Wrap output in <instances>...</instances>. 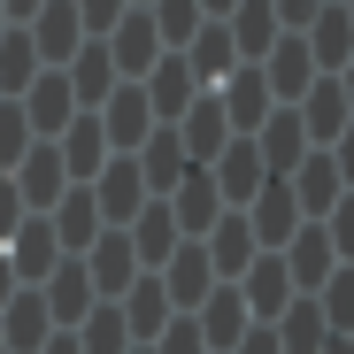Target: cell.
<instances>
[{"label":"cell","instance_id":"22","mask_svg":"<svg viewBox=\"0 0 354 354\" xmlns=\"http://www.w3.org/2000/svg\"><path fill=\"white\" fill-rule=\"evenodd\" d=\"M292 115H301V131H308V147H331L346 124H354V108H346V93H339V77H316L301 100H292Z\"/></svg>","mask_w":354,"mask_h":354},{"label":"cell","instance_id":"50","mask_svg":"<svg viewBox=\"0 0 354 354\" xmlns=\"http://www.w3.org/2000/svg\"><path fill=\"white\" fill-rule=\"evenodd\" d=\"M8 292H16V270H8V254H0V308H8Z\"/></svg>","mask_w":354,"mask_h":354},{"label":"cell","instance_id":"4","mask_svg":"<svg viewBox=\"0 0 354 354\" xmlns=\"http://www.w3.org/2000/svg\"><path fill=\"white\" fill-rule=\"evenodd\" d=\"M77 262H85L93 301H124V292H131V277H139V254H131V239H124V231H100V239H93Z\"/></svg>","mask_w":354,"mask_h":354},{"label":"cell","instance_id":"36","mask_svg":"<svg viewBox=\"0 0 354 354\" xmlns=\"http://www.w3.org/2000/svg\"><path fill=\"white\" fill-rule=\"evenodd\" d=\"M46 62H39V54H31V39H24V24H8V31H0V100H16L31 77H39Z\"/></svg>","mask_w":354,"mask_h":354},{"label":"cell","instance_id":"31","mask_svg":"<svg viewBox=\"0 0 354 354\" xmlns=\"http://www.w3.org/2000/svg\"><path fill=\"white\" fill-rule=\"evenodd\" d=\"M115 308H124V331H131V346H154V339H162V324L177 316V308L162 301L154 270H139V277H131V292H124V301H115Z\"/></svg>","mask_w":354,"mask_h":354},{"label":"cell","instance_id":"56","mask_svg":"<svg viewBox=\"0 0 354 354\" xmlns=\"http://www.w3.org/2000/svg\"><path fill=\"white\" fill-rule=\"evenodd\" d=\"M346 346H354V331H346Z\"/></svg>","mask_w":354,"mask_h":354},{"label":"cell","instance_id":"34","mask_svg":"<svg viewBox=\"0 0 354 354\" xmlns=\"http://www.w3.org/2000/svg\"><path fill=\"white\" fill-rule=\"evenodd\" d=\"M223 31H231V54H239V62H262L277 46V8L270 0H239V8L223 16Z\"/></svg>","mask_w":354,"mask_h":354},{"label":"cell","instance_id":"42","mask_svg":"<svg viewBox=\"0 0 354 354\" xmlns=\"http://www.w3.org/2000/svg\"><path fill=\"white\" fill-rule=\"evenodd\" d=\"M147 354H208V346H201V331H193V316H169V324H162V339H154Z\"/></svg>","mask_w":354,"mask_h":354},{"label":"cell","instance_id":"14","mask_svg":"<svg viewBox=\"0 0 354 354\" xmlns=\"http://www.w3.org/2000/svg\"><path fill=\"white\" fill-rule=\"evenodd\" d=\"M139 93H147V108H154V124H177V115L201 100V77L185 70V54H162V62L139 77Z\"/></svg>","mask_w":354,"mask_h":354},{"label":"cell","instance_id":"9","mask_svg":"<svg viewBox=\"0 0 354 354\" xmlns=\"http://www.w3.org/2000/svg\"><path fill=\"white\" fill-rule=\"evenodd\" d=\"M16 108H24L31 139H62V124L77 115V100H70V77H62V70H39V77L16 93Z\"/></svg>","mask_w":354,"mask_h":354},{"label":"cell","instance_id":"47","mask_svg":"<svg viewBox=\"0 0 354 354\" xmlns=\"http://www.w3.org/2000/svg\"><path fill=\"white\" fill-rule=\"evenodd\" d=\"M31 8H39V0H0V16H8V24H31Z\"/></svg>","mask_w":354,"mask_h":354},{"label":"cell","instance_id":"18","mask_svg":"<svg viewBox=\"0 0 354 354\" xmlns=\"http://www.w3.org/2000/svg\"><path fill=\"white\" fill-rule=\"evenodd\" d=\"M208 177H216V201L223 208H247L254 201V185H262V154H254V139H223V154L208 162Z\"/></svg>","mask_w":354,"mask_h":354},{"label":"cell","instance_id":"7","mask_svg":"<svg viewBox=\"0 0 354 354\" xmlns=\"http://www.w3.org/2000/svg\"><path fill=\"white\" fill-rule=\"evenodd\" d=\"M216 108H223V124H231V139H254V131H262V115H270L277 100H270L262 70H254V62H239V70H231V77L216 85Z\"/></svg>","mask_w":354,"mask_h":354},{"label":"cell","instance_id":"2","mask_svg":"<svg viewBox=\"0 0 354 354\" xmlns=\"http://www.w3.org/2000/svg\"><path fill=\"white\" fill-rule=\"evenodd\" d=\"M239 216H247V231H254V247H262V254H277L292 231H301V201H292V185H285V177H262V185H254V201H247Z\"/></svg>","mask_w":354,"mask_h":354},{"label":"cell","instance_id":"55","mask_svg":"<svg viewBox=\"0 0 354 354\" xmlns=\"http://www.w3.org/2000/svg\"><path fill=\"white\" fill-rule=\"evenodd\" d=\"M0 31H8V16H0Z\"/></svg>","mask_w":354,"mask_h":354},{"label":"cell","instance_id":"57","mask_svg":"<svg viewBox=\"0 0 354 354\" xmlns=\"http://www.w3.org/2000/svg\"><path fill=\"white\" fill-rule=\"evenodd\" d=\"M131 354H147V346H131Z\"/></svg>","mask_w":354,"mask_h":354},{"label":"cell","instance_id":"15","mask_svg":"<svg viewBox=\"0 0 354 354\" xmlns=\"http://www.w3.org/2000/svg\"><path fill=\"white\" fill-rule=\"evenodd\" d=\"M8 177H16V193H24V208H31V216H46L54 201L70 193V177H62V154H54V139H31V154H24Z\"/></svg>","mask_w":354,"mask_h":354},{"label":"cell","instance_id":"8","mask_svg":"<svg viewBox=\"0 0 354 354\" xmlns=\"http://www.w3.org/2000/svg\"><path fill=\"white\" fill-rule=\"evenodd\" d=\"M24 39H31V54H39L46 70H62L70 54L85 46V31H77V8H70V0H39V8H31V24H24Z\"/></svg>","mask_w":354,"mask_h":354},{"label":"cell","instance_id":"6","mask_svg":"<svg viewBox=\"0 0 354 354\" xmlns=\"http://www.w3.org/2000/svg\"><path fill=\"white\" fill-rule=\"evenodd\" d=\"M100 46H108V62H115V77H124V85H139V77H147V70L162 62V54H169V46L154 39L147 8H124V24H115V31H108Z\"/></svg>","mask_w":354,"mask_h":354},{"label":"cell","instance_id":"35","mask_svg":"<svg viewBox=\"0 0 354 354\" xmlns=\"http://www.w3.org/2000/svg\"><path fill=\"white\" fill-rule=\"evenodd\" d=\"M70 339H77V354H131V331H124V308L115 301H93V316Z\"/></svg>","mask_w":354,"mask_h":354},{"label":"cell","instance_id":"27","mask_svg":"<svg viewBox=\"0 0 354 354\" xmlns=\"http://www.w3.org/2000/svg\"><path fill=\"white\" fill-rule=\"evenodd\" d=\"M46 223H54V247H62V254H85V247H93V239H100V231H108V223H100V208H93V193H85V185H70V193H62V201H54V208H46Z\"/></svg>","mask_w":354,"mask_h":354},{"label":"cell","instance_id":"23","mask_svg":"<svg viewBox=\"0 0 354 354\" xmlns=\"http://www.w3.org/2000/svg\"><path fill=\"white\" fill-rule=\"evenodd\" d=\"M231 285H239V301H247V316H254V324H277V308L292 301V277H285V262H277V254H254Z\"/></svg>","mask_w":354,"mask_h":354},{"label":"cell","instance_id":"52","mask_svg":"<svg viewBox=\"0 0 354 354\" xmlns=\"http://www.w3.org/2000/svg\"><path fill=\"white\" fill-rule=\"evenodd\" d=\"M316 354H354V346H346V339H324V346H316Z\"/></svg>","mask_w":354,"mask_h":354},{"label":"cell","instance_id":"41","mask_svg":"<svg viewBox=\"0 0 354 354\" xmlns=\"http://www.w3.org/2000/svg\"><path fill=\"white\" fill-rule=\"evenodd\" d=\"M324 239H331V254H339V262H354V193H339V201H331Z\"/></svg>","mask_w":354,"mask_h":354},{"label":"cell","instance_id":"24","mask_svg":"<svg viewBox=\"0 0 354 354\" xmlns=\"http://www.w3.org/2000/svg\"><path fill=\"white\" fill-rule=\"evenodd\" d=\"M308 62H316V77H339L346 70V54H354V24H346V8H339V0H324V8L308 16Z\"/></svg>","mask_w":354,"mask_h":354},{"label":"cell","instance_id":"53","mask_svg":"<svg viewBox=\"0 0 354 354\" xmlns=\"http://www.w3.org/2000/svg\"><path fill=\"white\" fill-rule=\"evenodd\" d=\"M339 8H346V24H354V0H339Z\"/></svg>","mask_w":354,"mask_h":354},{"label":"cell","instance_id":"40","mask_svg":"<svg viewBox=\"0 0 354 354\" xmlns=\"http://www.w3.org/2000/svg\"><path fill=\"white\" fill-rule=\"evenodd\" d=\"M70 8H77V31H85V39H108L115 24H124L131 0H70Z\"/></svg>","mask_w":354,"mask_h":354},{"label":"cell","instance_id":"45","mask_svg":"<svg viewBox=\"0 0 354 354\" xmlns=\"http://www.w3.org/2000/svg\"><path fill=\"white\" fill-rule=\"evenodd\" d=\"M277 8V31H308V16L324 8V0H270Z\"/></svg>","mask_w":354,"mask_h":354},{"label":"cell","instance_id":"49","mask_svg":"<svg viewBox=\"0 0 354 354\" xmlns=\"http://www.w3.org/2000/svg\"><path fill=\"white\" fill-rule=\"evenodd\" d=\"M39 354H77V339H70V331H54V339H46Z\"/></svg>","mask_w":354,"mask_h":354},{"label":"cell","instance_id":"1","mask_svg":"<svg viewBox=\"0 0 354 354\" xmlns=\"http://www.w3.org/2000/svg\"><path fill=\"white\" fill-rule=\"evenodd\" d=\"M85 193H93V208H100V223H108V231H124V223H131V216H139V208L154 201L131 154H108V162H100V177H93Z\"/></svg>","mask_w":354,"mask_h":354},{"label":"cell","instance_id":"19","mask_svg":"<svg viewBox=\"0 0 354 354\" xmlns=\"http://www.w3.org/2000/svg\"><path fill=\"white\" fill-rule=\"evenodd\" d=\"M201 254H208V270H216V285H231V277H239L262 247H254V231H247V216L239 208H223L216 223H208V239H201Z\"/></svg>","mask_w":354,"mask_h":354},{"label":"cell","instance_id":"51","mask_svg":"<svg viewBox=\"0 0 354 354\" xmlns=\"http://www.w3.org/2000/svg\"><path fill=\"white\" fill-rule=\"evenodd\" d=\"M339 93H346V108H354V54H346V70H339Z\"/></svg>","mask_w":354,"mask_h":354},{"label":"cell","instance_id":"39","mask_svg":"<svg viewBox=\"0 0 354 354\" xmlns=\"http://www.w3.org/2000/svg\"><path fill=\"white\" fill-rule=\"evenodd\" d=\"M24 154H31V124H24L16 100H0V169H16Z\"/></svg>","mask_w":354,"mask_h":354},{"label":"cell","instance_id":"28","mask_svg":"<svg viewBox=\"0 0 354 354\" xmlns=\"http://www.w3.org/2000/svg\"><path fill=\"white\" fill-rule=\"evenodd\" d=\"M254 154H262V169H270V177H292V162L308 154L301 115H292V108H270V115H262V131H254Z\"/></svg>","mask_w":354,"mask_h":354},{"label":"cell","instance_id":"37","mask_svg":"<svg viewBox=\"0 0 354 354\" xmlns=\"http://www.w3.org/2000/svg\"><path fill=\"white\" fill-rule=\"evenodd\" d=\"M147 24H154V39L177 54V46H185V39H193L208 16H201V0H147Z\"/></svg>","mask_w":354,"mask_h":354},{"label":"cell","instance_id":"46","mask_svg":"<svg viewBox=\"0 0 354 354\" xmlns=\"http://www.w3.org/2000/svg\"><path fill=\"white\" fill-rule=\"evenodd\" d=\"M231 354H277V339H270V324H254V331H247L239 346H231Z\"/></svg>","mask_w":354,"mask_h":354},{"label":"cell","instance_id":"12","mask_svg":"<svg viewBox=\"0 0 354 354\" xmlns=\"http://www.w3.org/2000/svg\"><path fill=\"white\" fill-rule=\"evenodd\" d=\"M8 270H16V285H46L54 277V262H62V247H54V223L46 216H24L16 231H8Z\"/></svg>","mask_w":354,"mask_h":354},{"label":"cell","instance_id":"25","mask_svg":"<svg viewBox=\"0 0 354 354\" xmlns=\"http://www.w3.org/2000/svg\"><path fill=\"white\" fill-rule=\"evenodd\" d=\"M216 216H223L216 177H208V169H185V177H177V193H169V223H177V239H208Z\"/></svg>","mask_w":354,"mask_h":354},{"label":"cell","instance_id":"44","mask_svg":"<svg viewBox=\"0 0 354 354\" xmlns=\"http://www.w3.org/2000/svg\"><path fill=\"white\" fill-rule=\"evenodd\" d=\"M324 154H331V169H339V185L354 193V124H346V131H339V139H331Z\"/></svg>","mask_w":354,"mask_h":354},{"label":"cell","instance_id":"33","mask_svg":"<svg viewBox=\"0 0 354 354\" xmlns=\"http://www.w3.org/2000/svg\"><path fill=\"white\" fill-rule=\"evenodd\" d=\"M124 239H131L139 270H162V262L177 254V223H169V201H147V208L124 223Z\"/></svg>","mask_w":354,"mask_h":354},{"label":"cell","instance_id":"54","mask_svg":"<svg viewBox=\"0 0 354 354\" xmlns=\"http://www.w3.org/2000/svg\"><path fill=\"white\" fill-rule=\"evenodd\" d=\"M131 8H147V0H131Z\"/></svg>","mask_w":354,"mask_h":354},{"label":"cell","instance_id":"11","mask_svg":"<svg viewBox=\"0 0 354 354\" xmlns=\"http://www.w3.org/2000/svg\"><path fill=\"white\" fill-rule=\"evenodd\" d=\"M54 154H62V177H70V185H93L100 162H108V131H100V115L77 108L70 124H62V139H54Z\"/></svg>","mask_w":354,"mask_h":354},{"label":"cell","instance_id":"21","mask_svg":"<svg viewBox=\"0 0 354 354\" xmlns=\"http://www.w3.org/2000/svg\"><path fill=\"white\" fill-rule=\"evenodd\" d=\"M277 262H285L292 292H316V285L339 270V254H331V239H324V223H301V231H292V239L277 247Z\"/></svg>","mask_w":354,"mask_h":354},{"label":"cell","instance_id":"30","mask_svg":"<svg viewBox=\"0 0 354 354\" xmlns=\"http://www.w3.org/2000/svg\"><path fill=\"white\" fill-rule=\"evenodd\" d=\"M62 77H70V100L77 108H100L115 85H124V77H115V62H108V46L100 39H85L77 54H70V62H62Z\"/></svg>","mask_w":354,"mask_h":354},{"label":"cell","instance_id":"29","mask_svg":"<svg viewBox=\"0 0 354 354\" xmlns=\"http://www.w3.org/2000/svg\"><path fill=\"white\" fill-rule=\"evenodd\" d=\"M270 339H277V354H316V346L331 339V324H324V308H316V292H292V301L277 308V324H270Z\"/></svg>","mask_w":354,"mask_h":354},{"label":"cell","instance_id":"13","mask_svg":"<svg viewBox=\"0 0 354 354\" xmlns=\"http://www.w3.org/2000/svg\"><path fill=\"white\" fill-rule=\"evenodd\" d=\"M93 115H100V131H108V154H139V139L154 131V108H147L139 85H115Z\"/></svg>","mask_w":354,"mask_h":354},{"label":"cell","instance_id":"3","mask_svg":"<svg viewBox=\"0 0 354 354\" xmlns=\"http://www.w3.org/2000/svg\"><path fill=\"white\" fill-rule=\"evenodd\" d=\"M154 285H162V301L177 308V316H193L208 292H216V270H208V254H201V239H177V254L154 270Z\"/></svg>","mask_w":354,"mask_h":354},{"label":"cell","instance_id":"16","mask_svg":"<svg viewBox=\"0 0 354 354\" xmlns=\"http://www.w3.org/2000/svg\"><path fill=\"white\" fill-rule=\"evenodd\" d=\"M46 339H54V316L39 301V285H16L8 308H0V346H8V354H39Z\"/></svg>","mask_w":354,"mask_h":354},{"label":"cell","instance_id":"10","mask_svg":"<svg viewBox=\"0 0 354 354\" xmlns=\"http://www.w3.org/2000/svg\"><path fill=\"white\" fill-rule=\"evenodd\" d=\"M193 331H201V346L208 354H231L247 331H254V316H247V301H239V285H216L208 301L193 308Z\"/></svg>","mask_w":354,"mask_h":354},{"label":"cell","instance_id":"48","mask_svg":"<svg viewBox=\"0 0 354 354\" xmlns=\"http://www.w3.org/2000/svg\"><path fill=\"white\" fill-rule=\"evenodd\" d=\"M231 8H239V0H201V16H208V24H223Z\"/></svg>","mask_w":354,"mask_h":354},{"label":"cell","instance_id":"58","mask_svg":"<svg viewBox=\"0 0 354 354\" xmlns=\"http://www.w3.org/2000/svg\"><path fill=\"white\" fill-rule=\"evenodd\" d=\"M0 354H8V346H0Z\"/></svg>","mask_w":354,"mask_h":354},{"label":"cell","instance_id":"17","mask_svg":"<svg viewBox=\"0 0 354 354\" xmlns=\"http://www.w3.org/2000/svg\"><path fill=\"white\" fill-rule=\"evenodd\" d=\"M39 301H46L54 331H77V324L93 316V285H85V262H77V254H62V262H54V277L39 285Z\"/></svg>","mask_w":354,"mask_h":354},{"label":"cell","instance_id":"5","mask_svg":"<svg viewBox=\"0 0 354 354\" xmlns=\"http://www.w3.org/2000/svg\"><path fill=\"white\" fill-rule=\"evenodd\" d=\"M254 70H262V85H270V100H277V108H292V100L316 85V62H308V39H301V31H277V46L262 54Z\"/></svg>","mask_w":354,"mask_h":354},{"label":"cell","instance_id":"20","mask_svg":"<svg viewBox=\"0 0 354 354\" xmlns=\"http://www.w3.org/2000/svg\"><path fill=\"white\" fill-rule=\"evenodd\" d=\"M285 185H292V201H301V223H324V216H331V201L346 193V185H339V169H331V154H324V147H308L301 162H292V177H285Z\"/></svg>","mask_w":354,"mask_h":354},{"label":"cell","instance_id":"43","mask_svg":"<svg viewBox=\"0 0 354 354\" xmlns=\"http://www.w3.org/2000/svg\"><path fill=\"white\" fill-rule=\"evenodd\" d=\"M24 216H31V208H24V193H16V177L0 169V247H8V231H16Z\"/></svg>","mask_w":354,"mask_h":354},{"label":"cell","instance_id":"32","mask_svg":"<svg viewBox=\"0 0 354 354\" xmlns=\"http://www.w3.org/2000/svg\"><path fill=\"white\" fill-rule=\"evenodd\" d=\"M177 54H185V70L201 77V93H216L231 70H239V54H231V31H223V24H201V31L177 46Z\"/></svg>","mask_w":354,"mask_h":354},{"label":"cell","instance_id":"26","mask_svg":"<svg viewBox=\"0 0 354 354\" xmlns=\"http://www.w3.org/2000/svg\"><path fill=\"white\" fill-rule=\"evenodd\" d=\"M131 162H139V177H147V193H154V201H169V193H177V177L193 169V162H185V147H177V131H169V124H154V131L139 139V154H131Z\"/></svg>","mask_w":354,"mask_h":354},{"label":"cell","instance_id":"38","mask_svg":"<svg viewBox=\"0 0 354 354\" xmlns=\"http://www.w3.org/2000/svg\"><path fill=\"white\" fill-rule=\"evenodd\" d=\"M316 308H324L331 339H346V331H354V262H339V270L316 285Z\"/></svg>","mask_w":354,"mask_h":354}]
</instances>
